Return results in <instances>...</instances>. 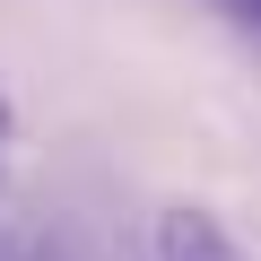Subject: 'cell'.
<instances>
[{
  "instance_id": "1",
  "label": "cell",
  "mask_w": 261,
  "mask_h": 261,
  "mask_svg": "<svg viewBox=\"0 0 261 261\" xmlns=\"http://www.w3.org/2000/svg\"><path fill=\"white\" fill-rule=\"evenodd\" d=\"M157 252H166V261H244V252L218 235V218H200V209L166 218V226H157Z\"/></svg>"
}]
</instances>
